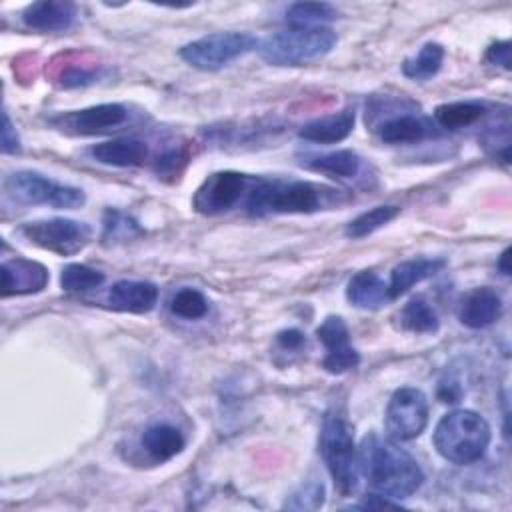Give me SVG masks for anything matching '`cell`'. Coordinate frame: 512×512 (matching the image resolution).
<instances>
[{"label": "cell", "mask_w": 512, "mask_h": 512, "mask_svg": "<svg viewBox=\"0 0 512 512\" xmlns=\"http://www.w3.org/2000/svg\"><path fill=\"white\" fill-rule=\"evenodd\" d=\"M358 474L376 490V494L400 500L412 496L424 482L418 462L402 450L396 440L368 434L358 446Z\"/></svg>", "instance_id": "6da1fadb"}, {"label": "cell", "mask_w": 512, "mask_h": 512, "mask_svg": "<svg viewBox=\"0 0 512 512\" xmlns=\"http://www.w3.org/2000/svg\"><path fill=\"white\" fill-rule=\"evenodd\" d=\"M334 190L308 180L254 178L246 194V210L254 216L312 214L328 206Z\"/></svg>", "instance_id": "7a4b0ae2"}, {"label": "cell", "mask_w": 512, "mask_h": 512, "mask_svg": "<svg viewBox=\"0 0 512 512\" xmlns=\"http://www.w3.org/2000/svg\"><path fill=\"white\" fill-rule=\"evenodd\" d=\"M492 432L488 422L474 410H454L440 418L434 428L436 452L452 464H472L486 454Z\"/></svg>", "instance_id": "3957f363"}, {"label": "cell", "mask_w": 512, "mask_h": 512, "mask_svg": "<svg viewBox=\"0 0 512 512\" xmlns=\"http://www.w3.org/2000/svg\"><path fill=\"white\" fill-rule=\"evenodd\" d=\"M336 44V34L326 26H292L260 40L258 54L274 66H304L324 58Z\"/></svg>", "instance_id": "277c9868"}, {"label": "cell", "mask_w": 512, "mask_h": 512, "mask_svg": "<svg viewBox=\"0 0 512 512\" xmlns=\"http://www.w3.org/2000/svg\"><path fill=\"white\" fill-rule=\"evenodd\" d=\"M320 454L336 490L342 496L352 494L358 486V448L354 444V430L350 422L338 412H328L324 416Z\"/></svg>", "instance_id": "5b68a950"}, {"label": "cell", "mask_w": 512, "mask_h": 512, "mask_svg": "<svg viewBox=\"0 0 512 512\" xmlns=\"http://www.w3.org/2000/svg\"><path fill=\"white\" fill-rule=\"evenodd\" d=\"M258 44L260 40L248 32H214L184 44L180 48V58L198 70L212 72L258 50Z\"/></svg>", "instance_id": "8992f818"}, {"label": "cell", "mask_w": 512, "mask_h": 512, "mask_svg": "<svg viewBox=\"0 0 512 512\" xmlns=\"http://www.w3.org/2000/svg\"><path fill=\"white\" fill-rule=\"evenodd\" d=\"M6 194L22 204H42L52 208H80L86 196L80 188L52 180L40 172L18 170L4 182Z\"/></svg>", "instance_id": "52a82bcc"}, {"label": "cell", "mask_w": 512, "mask_h": 512, "mask_svg": "<svg viewBox=\"0 0 512 512\" xmlns=\"http://www.w3.org/2000/svg\"><path fill=\"white\" fill-rule=\"evenodd\" d=\"M20 232L28 242L60 256H72L80 252L92 236V228L86 222L72 218L28 222L20 228Z\"/></svg>", "instance_id": "ba28073f"}, {"label": "cell", "mask_w": 512, "mask_h": 512, "mask_svg": "<svg viewBox=\"0 0 512 512\" xmlns=\"http://www.w3.org/2000/svg\"><path fill=\"white\" fill-rule=\"evenodd\" d=\"M428 398L422 390L398 388L386 406V432L396 442L418 438L428 426Z\"/></svg>", "instance_id": "9c48e42d"}, {"label": "cell", "mask_w": 512, "mask_h": 512, "mask_svg": "<svg viewBox=\"0 0 512 512\" xmlns=\"http://www.w3.org/2000/svg\"><path fill=\"white\" fill-rule=\"evenodd\" d=\"M252 182L254 178L236 170L214 172L194 192L192 208L206 216L228 212L248 194Z\"/></svg>", "instance_id": "30bf717a"}, {"label": "cell", "mask_w": 512, "mask_h": 512, "mask_svg": "<svg viewBox=\"0 0 512 512\" xmlns=\"http://www.w3.org/2000/svg\"><path fill=\"white\" fill-rule=\"evenodd\" d=\"M126 120H128V108L118 102H108V104H96L82 110L66 112L54 118L52 122L70 134L94 136V134L118 130L122 124H126Z\"/></svg>", "instance_id": "8fae6325"}, {"label": "cell", "mask_w": 512, "mask_h": 512, "mask_svg": "<svg viewBox=\"0 0 512 512\" xmlns=\"http://www.w3.org/2000/svg\"><path fill=\"white\" fill-rule=\"evenodd\" d=\"M318 340L326 348L322 368L330 374H344L360 364L358 350L350 344V332L342 316H328L316 328Z\"/></svg>", "instance_id": "7c38bea8"}, {"label": "cell", "mask_w": 512, "mask_h": 512, "mask_svg": "<svg viewBox=\"0 0 512 512\" xmlns=\"http://www.w3.org/2000/svg\"><path fill=\"white\" fill-rule=\"evenodd\" d=\"M50 274L44 264L28 258H12L2 262V296L36 294L46 288Z\"/></svg>", "instance_id": "4fadbf2b"}, {"label": "cell", "mask_w": 512, "mask_h": 512, "mask_svg": "<svg viewBox=\"0 0 512 512\" xmlns=\"http://www.w3.org/2000/svg\"><path fill=\"white\" fill-rule=\"evenodd\" d=\"M108 306L118 312L144 314L158 302V288L148 280H118L108 290Z\"/></svg>", "instance_id": "5bb4252c"}, {"label": "cell", "mask_w": 512, "mask_h": 512, "mask_svg": "<svg viewBox=\"0 0 512 512\" xmlns=\"http://www.w3.org/2000/svg\"><path fill=\"white\" fill-rule=\"evenodd\" d=\"M78 12L72 2H58V0H40L32 2L22 12V22L36 32H60L68 30Z\"/></svg>", "instance_id": "9a60e30c"}, {"label": "cell", "mask_w": 512, "mask_h": 512, "mask_svg": "<svg viewBox=\"0 0 512 512\" xmlns=\"http://www.w3.org/2000/svg\"><path fill=\"white\" fill-rule=\"evenodd\" d=\"M502 314V300L496 290L488 286H480L470 290L458 308V318L468 328H486L494 324Z\"/></svg>", "instance_id": "2e32d148"}, {"label": "cell", "mask_w": 512, "mask_h": 512, "mask_svg": "<svg viewBox=\"0 0 512 512\" xmlns=\"http://www.w3.org/2000/svg\"><path fill=\"white\" fill-rule=\"evenodd\" d=\"M444 266H446L444 258H414V260H404L396 264L388 280V298L390 300L400 298L412 286L438 274Z\"/></svg>", "instance_id": "e0dca14e"}, {"label": "cell", "mask_w": 512, "mask_h": 512, "mask_svg": "<svg viewBox=\"0 0 512 512\" xmlns=\"http://www.w3.org/2000/svg\"><path fill=\"white\" fill-rule=\"evenodd\" d=\"M354 122H356L354 110L344 108L336 114H328V116L306 122L298 130V134L300 138L314 144H336L350 136V132L354 130Z\"/></svg>", "instance_id": "ac0fdd59"}, {"label": "cell", "mask_w": 512, "mask_h": 512, "mask_svg": "<svg viewBox=\"0 0 512 512\" xmlns=\"http://www.w3.org/2000/svg\"><path fill=\"white\" fill-rule=\"evenodd\" d=\"M88 154L106 166H118V168H128V166H140L148 158V146L142 140L136 138H116V140H106L100 144H94Z\"/></svg>", "instance_id": "d6986e66"}, {"label": "cell", "mask_w": 512, "mask_h": 512, "mask_svg": "<svg viewBox=\"0 0 512 512\" xmlns=\"http://www.w3.org/2000/svg\"><path fill=\"white\" fill-rule=\"evenodd\" d=\"M140 444L152 462L162 464V462H168L174 456H178L184 450L186 440L176 426L158 422L144 430Z\"/></svg>", "instance_id": "ffe728a7"}, {"label": "cell", "mask_w": 512, "mask_h": 512, "mask_svg": "<svg viewBox=\"0 0 512 512\" xmlns=\"http://www.w3.org/2000/svg\"><path fill=\"white\" fill-rule=\"evenodd\" d=\"M376 130L380 140L386 144H416L432 134L430 124L416 114H396Z\"/></svg>", "instance_id": "44dd1931"}, {"label": "cell", "mask_w": 512, "mask_h": 512, "mask_svg": "<svg viewBox=\"0 0 512 512\" xmlns=\"http://www.w3.org/2000/svg\"><path fill=\"white\" fill-rule=\"evenodd\" d=\"M346 298L356 308L374 310L388 302V284L374 272L362 270L354 274L346 286Z\"/></svg>", "instance_id": "7402d4cb"}, {"label": "cell", "mask_w": 512, "mask_h": 512, "mask_svg": "<svg viewBox=\"0 0 512 512\" xmlns=\"http://www.w3.org/2000/svg\"><path fill=\"white\" fill-rule=\"evenodd\" d=\"M486 114V106L478 100H458V102H444L436 106L434 120L440 128L446 130H460L466 126L476 124Z\"/></svg>", "instance_id": "603a6c76"}, {"label": "cell", "mask_w": 512, "mask_h": 512, "mask_svg": "<svg viewBox=\"0 0 512 512\" xmlns=\"http://www.w3.org/2000/svg\"><path fill=\"white\" fill-rule=\"evenodd\" d=\"M308 170L330 178H354L360 172V156L352 150H334L310 156L302 162Z\"/></svg>", "instance_id": "cb8c5ba5"}, {"label": "cell", "mask_w": 512, "mask_h": 512, "mask_svg": "<svg viewBox=\"0 0 512 512\" xmlns=\"http://www.w3.org/2000/svg\"><path fill=\"white\" fill-rule=\"evenodd\" d=\"M398 318H400V326L414 334H434L440 328V320L434 308L422 296L410 298L400 310Z\"/></svg>", "instance_id": "d4e9b609"}, {"label": "cell", "mask_w": 512, "mask_h": 512, "mask_svg": "<svg viewBox=\"0 0 512 512\" xmlns=\"http://www.w3.org/2000/svg\"><path fill=\"white\" fill-rule=\"evenodd\" d=\"M444 60V48L438 42H428L412 58H406L402 64L404 76L412 80H428L438 74Z\"/></svg>", "instance_id": "484cf974"}, {"label": "cell", "mask_w": 512, "mask_h": 512, "mask_svg": "<svg viewBox=\"0 0 512 512\" xmlns=\"http://www.w3.org/2000/svg\"><path fill=\"white\" fill-rule=\"evenodd\" d=\"M400 214L398 206L392 204H382V206H374L362 214H358L354 220L348 222L346 226V236L360 240L370 236L372 232L380 230L382 226H386L388 222H392L396 216Z\"/></svg>", "instance_id": "4316f807"}, {"label": "cell", "mask_w": 512, "mask_h": 512, "mask_svg": "<svg viewBox=\"0 0 512 512\" xmlns=\"http://www.w3.org/2000/svg\"><path fill=\"white\" fill-rule=\"evenodd\" d=\"M336 16V8L326 2H296L286 10V20L292 26H322Z\"/></svg>", "instance_id": "83f0119b"}, {"label": "cell", "mask_w": 512, "mask_h": 512, "mask_svg": "<svg viewBox=\"0 0 512 512\" xmlns=\"http://www.w3.org/2000/svg\"><path fill=\"white\" fill-rule=\"evenodd\" d=\"M170 312L184 320H200L208 314V300L196 288H180L170 298Z\"/></svg>", "instance_id": "f1b7e54d"}, {"label": "cell", "mask_w": 512, "mask_h": 512, "mask_svg": "<svg viewBox=\"0 0 512 512\" xmlns=\"http://www.w3.org/2000/svg\"><path fill=\"white\" fill-rule=\"evenodd\" d=\"M104 282V272L86 264H66L60 272V286L66 292H84L98 288Z\"/></svg>", "instance_id": "f546056e"}, {"label": "cell", "mask_w": 512, "mask_h": 512, "mask_svg": "<svg viewBox=\"0 0 512 512\" xmlns=\"http://www.w3.org/2000/svg\"><path fill=\"white\" fill-rule=\"evenodd\" d=\"M138 234H142V228L128 214L112 208L104 214V240H126Z\"/></svg>", "instance_id": "4dcf8cb0"}, {"label": "cell", "mask_w": 512, "mask_h": 512, "mask_svg": "<svg viewBox=\"0 0 512 512\" xmlns=\"http://www.w3.org/2000/svg\"><path fill=\"white\" fill-rule=\"evenodd\" d=\"M324 504V486L318 480H310L302 484L298 490H294L286 502L284 508L290 510H316Z\"/></svg>", "instance_id": "1f68e13d"}, {"label": "cell", "mask_w": 512, "mask_h": 512, "mask_svg": "<svg viewBox=\"0 0 512 512\" xmlns=\"http://www.w3.org/2000/svg\"><path fill=\"white\" fill-rule=\"evenodd\" d=\"M102 76L100 68H84V66H70L60 74V86L62 88H80L90 86L98 82Z\"/></svg>", "instance_id": "d6a6232c"}, {"label": "cell", "mask_w": 512, "mask_h": 512, "mask_svg": "<svg viewBox=\"0 0 512 512\" xmlns=\"http://www.w3.org/2000/svg\"><path fill=\"white\" fill-rule=\"evenodd\" d=\"M512 44L508 40H500V42H494L488 46L484 58L488 64H494V66H500L504 70H510L512 68Z\"/></svg>", "instance_id": "836d02e7"}, {"label": "cell", "mask_w": 512, "mask_h": 512, "mask_svg": "<svg viewBox=\"0 0 512 512\" xmlns=\"http://www.w3.org/2000/svg\"><path fill=\"white\" fill-rule=\"evenodd\" d=\"M0 148L2 154H16L20 150V138L16 134V128L12 126V120L8 112L2 114V132H0Z\"/></svg>", "instance_id": "e575fe53"}, {"label": "cell", "mask_w": 512, "mask_h": 512, "mask_svg": "<svg viewBox=\"0 0 512 512\" xmlns=\"http://www.w3.org/2000/svg\"><path fill=\"white\" fill-rule=\"evenodd\" d=\"M184 162H186V154L182 150H168L162 158H158L156 172L160 176H174L180 172Z\"/></svg>", "instance_id": "d590c367"}, {"label": "cell", "mask_w": 512, "mask_h": 512, "mask_svg": "<svg viewBox=\"0 0 512 512\" xmlns=\"http://www.w3.org/2000/svg\"><path fill=\"white\" fill-rule=\"evenodd\" d=\"M276 342H278L280 348H284V350H300V348L306 344V338H304V334H302L300 330L288 328V330L278 332Z\"/></svg>", "instance_id": "8d00e7d4"}, {"label": "cell", "mask_w": 512, "mask_h": 512, "mask_svg": "<svg viewBox=\"0 0 512 512\" xmlns=\"http://www.w3.org/2000/svg\"><path fill=\"white\" fill-rule=\"evenodd\" d=\"M354 508H400V502H394L388 496L382 494H368L360 504H356Z\"/></svg>", "instance_id": "74e56055"}, {"label": "cell", "mask_w": 512, "mask_h": 512, "mask_svg": "<svg viewBox=\"0 0 512 512\" xmlns=\"http://www.w3.org/2000/svg\"><path fill=\"white\" fill-rule=\"evenodd\" d=\"M508 260H510V248H506V250L500 254V258H498V270H500L504 276H510V264H508Z\"/></svg>", "instance_id": "f35d334b"}]
</instances>
